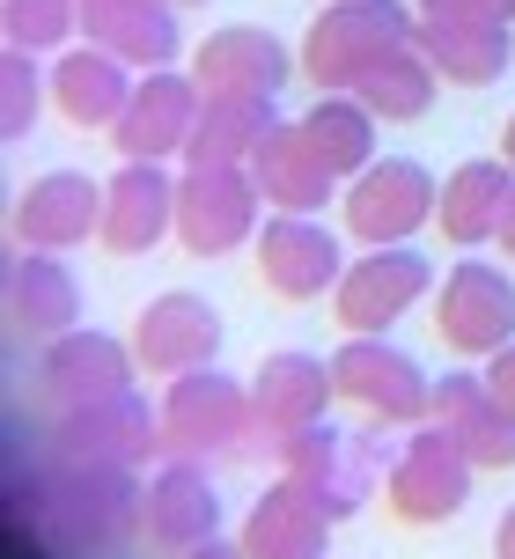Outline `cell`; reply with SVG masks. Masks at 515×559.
Instances as JSON below:
<instances>
[{
  "label": "cell",
  "instance_id": "5b68a950",
  "mask_svg": "<svg viewBox=\"0 0 515 559\" xmlns=\"http://www.w3.org/2000/svg\"><path fill=\"white\" fill-rule=\"evenodd\" d=\"M434 206H442V185L412 155H375L361 177H346V192H339L346 236L361 251H375V243H412L434 222Z\"/></svg>",
  "mask_w": 515,
  "mask_h": 559
},
{
  "label": "cell",
  "instance_id": "52a82bcc",
  "mask_svg": "<svg viewBox=\"0 0 515 559\" xmlns=\"http://www.w3.org/2000/svg\"><path fill=\"white\" fill-rule=\"evenodd\" d=\"M434 295V258L412 251V243H375V251L346 258L339 287H332V317L346 332H369L383 338L405 309H420Z\"/></svg>",
  "mask_w": 515,
  "mask_h": 559
},
{
  "label": "cell",
  "instance_id": "e0dca14e",
  "mask_svg": "<svg viewBox=\"0 0 515 559\" xmlns=\"http://www.w3.org/2000/svg\"><path fill=\"white\" fill-rule=\"evenodd\" d=\"M295 74H302V52H287L280 37L258 29V23L214 29L200 52H192V82L206 96H280Z\"/></svg>",
  "mask_w": 515,
  "mask_h": 559
},
{
  "label": "cell",
  "instance_id": "8fae6325",
  "mask_svg": "<svg viewBox=\"0 0 515 559\" xmlns=\"http://www.w3.org/2000/svg\"><path fill=\"white\" fill-rule=\"evenodd\" d=\"M258 206H265V192L243 163L184 169L177 177V243L192 258H229L258 243Z\"/></svg>",
  "mask_w": 515,
  "mask_h": 559
},
{
  "label": "cell",
  "instance_id": "f1b7e54d",
  "mask_svg": "<svg viewBox=\"0 0 515 559\" xmlns=\"http://www.w3.org/2000/svg\"><path fill=\"white\" fill-rule=\"evenodd\" d=\"M295 126H302L310 155L332 169L339 185H346V177H361V169L375 163V111L354 96V88H316V104L295 118Z\"/></svg>",
  "mask_w": 515,
  "mask_h": 559
},
{
  "label": "cell",
  "instance_id": "f546056e",
  "mask_svg": "<svg viewBox=\"0 0 515 559\" xmlns=\"http://www.w3.org/2000/svg\"><path fill=\"white\" fill-rule=\"evenodd\" d=\"M280 126L273 96H206L200 126L184 140V169H214V163H251L258 140Z\"/></svg>",
  "mask_w": 515,
  "mask_h": 559
},
{
  "label": "cell",
  "instance_id": "603a6c76",
  "mask_svg": "<svg viewBox=\"0 0 515 559\" xmlns=\"http://www.w3.org/2000/svg\"><path fill=\"white\" fill-rule=\"evenodd\" d=\"M214 531H221V493L200 456H170L163 472H147V537L163 552H192Z\"/></svg>",
  "mask_w": 515,
  "mask_h": 559
},
{
  "label": "cell",
  "instance_id": "83f0119b",
  "mask_svg": "<svg viewBox=\"0 0 515 559\" xmlns=\"http://www.w3.org/2000/svg\"><path fill=\"white\" fill-rule=\"evenodd\" d=\"M74 317H82V287L59 265V251H23L15 243V258H8V324L23 338H59L74 332Z\"/></svg>",
  "mask_w": 515,
  "mask_h": 559
},
{
  "label": "cell",
  "instance_id": "484cf974",
  "mask_svg": "<svg viewBox=\"0 0 515 559\" xmlns=\"http://www.w3.org/2000/svg\"><path fill=\"white\" fill-rule=\"evenodd\" d=\"M243 169L258 177V192H265V206H273V214H324V199L339 192V177L310 155V140H302V126H295V118H280L273 133L258 140V155Z\"/></svg>",
  "mask_w": 515,
  "mask_h": 559
},
{
  "label": "cell",
  "instance_id": "4316f807",
  "mask_svg": "<svg viewBox=\"0 0 515 559\" xmlns=\"http://www.w3.org/2000/svg\"><path fill=\"white\" fill-rule=\"evenodd\" d=\"M515 192V169L501 155H479V163H457L442 177V206H434V228H442V243H457V251H479L501 236V206Z\"/></svg>",
  "mask_w": 515,
  "mask_h": 559
},
{
  "label": "cell",
  "instance_id": "ba28073f",
  "mask_svg": "<svg viewBox=\"0 0 515 559\" xmlns=\"http://www.w3.org/2000/svg\"><path fill=\"white\" fill-rule=\"evenodd\" d=\"M45 442H52L59 464H125V472H141L163 442V405H147L141 391L88 397V405L52 413Z\"/></svg>",
  "mask_w": 515,
  "mask_h": 559
},
{
  "label": "cell",
  "instance_id": "5bb4252c",
  "mask_svg": "<svg viewBox=\"0 0 515 559\" xmlns=\"http://www.w3.org/2000/svg\"><path fill=\"white\" fill-rule=\"evenodd\" d=\"M133 368H141V354L125 346V338L111 332H59L45 338V354H37V397L52 405V413H67V405H88V397H118L133 391Z\"/></svg>",
  "mask_w": 515,
  "mask_h": 559
},
{
  "label": "cell",
  "instance_id": "7a4b0ae2",
  "mask_svg": "<svg viewBox=\"0 0 515 559\" xmlns=\"http://www.w3.org/2000/svg\"><path fill=\"white\" fill-rule=\"evenodd\" d=\"M273 449H280V472L302 478L332 515L369 508L375 493H383V478H391V456H398V442H391L383 419H369V427H332V419H316V427H302V435H287V442H273Z\"/></svg>",
  "mask_w": 515,
  "mask_h": 559
},
{
  "label": "cell",
  "instance_id": "836d02e7",
  "mask_svg": "<svg viewBox=\"0 0 515 559\" xmlns=\"http://www.w3.org/2000/svg\"><path fill=\"white\" fill-rule=\"evenodd\" d=\"M420 15H471V23H515V0H420Z\"/></svg>",
  "mask_w": 515,
  "mask_h": 559
},
{
  "label": "cell",
  "instance_id": "e575fe53",
  "mask_svg": "<svg viewBox=\"0 0 515 559\" xmlns=\"http://www.w3.org/2000/svg\"><path fill=\"white\" fill-rule=\"evenodd\" d=\"M487 383H493V397H508V405H515V338L487 361Z\"/></svg>",
  "mask_w": 515,
  "mask_h": 559
},
{
  "label": "cell",
  "instance_id": "9a60e30c",
  "mask_svg": "<svg viewBox=\"0 0 515 559\" xmlns=\"http://www.w3.org/2000/svg\"><path fill=\"white\" fill-rule=\"evenodd\" d=\"M200 104H206V88L192 82V74L155 67V74L133 82V104H125V118L111 126V147L125 163H170V155H184V140L200 126Z\"/></svg>",
  "mask_w": 515,
  "mask_h": 559
},
{
  "label": "cell",
  "instance_id": "ffe728a7",
  "mask_svg": "<svg viewBox=\"0 0 515 559\" xmlns=\"http://www.w3.org/2000/svg\"><path fill=\"white\" fill-rule=\"evenodd\" d=\"M163 236H177V177L163 163H125L104 185V251L111 258H147Z\"/></svg>",
  "mask_w": 515,
  "mask_h": 559
},
{
  "label": "cell",
  "instance_id": "6da1fadb",
  "mask_svg": "<svg viewBox=\"0 0 515 559\" xmlns=\"http://www.w3.org/2000/svg\"><path fill=\"white\" fill-rule=\"evenodd\" d=\"M29 531L52 552H125L147 537V478L125 464H59L29 493Z\"/></svg>",
  "mask_w": 515,
  "mask_h": 559
},
{
  "label": "cell",
  "instance_id": "2e32d148",
  "mask_svg": "<svg viewBox=\"0 0 515 559\" xmlns=\"http://www.w3.org/2000/svg\"><path fill=\"white\" fill-rule=\"evenodd\" d=\"M221 309L192 295V287H170V295H155L141 309V324H133V354H141L147 376H192V368H214L221 354Z\"/></svg>",
  "mask_w": 515,
  "mask_h": 559
},
{
  "label": "cell",
  "instance_id": "cb8c5ba5",
  "mask_svg": "<svg viewBox=\"0 0 515 559\" xmlns=\"http://www.w3.org/2000/svg\"><path fill=\"white\" fill-rule=\"evenodd\" d=\"M82 29H88V45L118 52L141 74L177 67V52H184V29H177L170 0H82Z\"/></svg>",
  "mask_w": 515,
  "mask_h": 559
},
{
  "label": "cell",
  "instance_id": "ac0fdd59",
  "mask_svg": "<svg viewBox=\"0 0 515 559\" xmlns=\"http://www.w3.org/2000/svg\"><path fill=\"white\" fill-rule=\"evenodd\" d=\"M88 236H104V185L88 169H45L15 199V243L23 251H82Z\"/></svg>",
  "mask_w": 515,
  "mask_h": 559
},
{
  "label": "cell",
  "instance_id": "1f68e13d",
  "mask_svg": "<svg viewBox=\"0 0 515 559\" xmlns=\"http://www.w3.org/2000/svg\"><path fill=\"white\" fill-rule=\"evenodd\" d=\"M82 29V0H0V37L15 52H59Z\"/></svg>",
  "mask_w": 515,
  "mask_h": 559
},
{
  "label": "cell",
  "instance_id": "9c48e42d",
  "mask_svg": "<svg viewBox=\"0 0 515 559\" xmlns=\"http://www.w3.org/2000/svg\"><path fill=\"white\" fill-rule=\"evenodd\" d=\"M332 383H339L346 405H361L383 427H420L428 419V397H434V376L405 346H391V332L383 338L346 332V346L332 354Z\"/></svg>",
  "mask_w": 515,
  "mask_h": 559
},
{
  "label": "cell",
  "instance_id": "4dcf8cb0",
  "mask_svg": "<svg viewBox=\"0 0 515 559\" xmlns=\"http://www.w3.org/2000/svg\"><path fill=\"white\" fill-rule=\"evenodd\" d=\"M434 88H442V74L428 67V52L420 45H398V52H383L354 82V96L375 111V126H412V118L434 111Z\"/></svg>",
  "mask_w": 515,
  "mask_h": 559
},
{
  "label": "cell",
  "instance_id": "f35d334b",
  "mask_svg": "<svg viewBox=\"0 0 515 559\" xmlns=\"http://www.w3.org/2000/svg\"><path fill=\"white\" fill-rule=\"evenodd\" d=\"M501 163L515 169V118H508V126H501Z\"/></svg>",
  "mask_w": 515,
  "mask_h": 559
},
{
  "label": "cell",
  "instance_id": "7402d4cb",
  "mask_svg": "<svg viewBox=\"0 0 515 559\" xmlns=\"http://www.w3.org/2000/svg\"><path fill=\"white\" fill-rule=\"evenodd\" d=\"M133 82H141V67H125L118 52L104 45H74V52H59L52 67V104L67 126H82V133H111L125 104H133Z\"/></svg>",
  "mask_w": 515,
  "mask_h": 559
},
{
  "label": "cell",
  "instance_id": "74e56055",
  "mask_svg": "<svg viewBox=\"0 0 515 559\" xmlns=\"http://www.w3.org/2000/svg\"><path fill=\"white\" fill-rule=\"evenodd\" d=\"M493 243L515 258V192H508V206H501V236H493Z\"/></svg>",
  "mask_w": 515,
  "mask_h": 559
},
{
  "label": "cell",
  "instance_id": "30bf717a",
  "mask_svg": "<svg viewBox=\"0 0 515 559\" xmlns=\"http://www.w3.org/2000/svg\"><path fill=\"white\" fill-rule=\"evenodd\" d=\"M434 332L464 361H493L515 338V280L487 258H457L434 280Z\"/></svg>",
  "mask_w": 515,
  "mask_h": 559
},
{
  "label": "cell",
  "instance_id": "d6a6232c",
  "mask_svg": "<svg viewBox=\"0 0 515 559\" xmlns=\"http://www.w3.org/2000/svg\"><path fill=\"white\" fill-rule=\"evenodd\" d=\"M45 96H52V74H37V52H15L8 45V59H0V133L8 140L37 133Z\"/></svg>",
  "mask_w": 515,
  "mask_h": 559
},
{
  "label": "cell",
  "instance_id": "8d00e7d4",
  "mask_svg": "<svg viewBox=\"0 0 515 559\" xmlns=\"http://www.w3.org/2000/svg\"><path fill=\"white\" fill-rule=\"evenodd\" d=\"M177 559H243V545H221V537H206V545H192V552H177Z\"/></svg>",
  "mask_w": 515,
  "mask_h": 559
},
{
  "label": "cell",
  "instance_id": "d590c367",
  "mask_svg": "<svg viewBox=\"0 0 515 559\" xmlns=\"http://www.w3.org/2000/svg\"><path fill=\"white\" fill-rule=\"evenodd\" d=\"M493 559H515V508L493 523Z\"/></svg>",
  "mask_w": 515,
  "mask_h": 559
},
{
  "label": "cell",
  "instance_id": "8992f818",
  "mask_svg": "<svg viewBox=\"0 0 515 559\" xmlns=\"http://www.w3.org/2000/svg\"><path fill=\"white\" fill-rule=\"evenodd\" d=\"M258 427V405H251V383H236L221 368H192V376H170L163 391V442L177 456H236L251 442Z\"/></svg>",
  "mask_w": 515,
  "mask_h": 559
},
{
  "label": "cell",
  "instance_id": "7c38bea8",
  "mask_svg": "<svg viewBox=\"0 0 515 559\" xmlns=\"http://www.w3.org/2000/svg\"><path fill=\"white\" fill-rule=\"evenodd\" d=\"M251 258H258V280H265L280 302H324L346 273L339 236L316 222V214H273V222L258 228Z\"/></svg>",
  "mask_w": 515,
  "mask_h": 559
},
{
  "label": "cell",
  "instance_id": "44dd1931",
  "mask_svg": "<svg viewBox=\"0 0 515 559\" xmlns=\"http://www.w3.org/2000/svg\"><path fill=\"white\" fill-rule=\"evenodd\" d=\"M332 508L316 501L302 478H287L280 472V486H265L251 501V515H243V559H324V545H332Z\"/></svg>",
  "mask_w": 515,
  "mask_h": 559
},
{
  "label": "cell",
  "instance_id": "ab89813d",
  "mask_svg": "<svg viewBox=\"0 0 515 559\" xmlns=\"http://www.w3.org/2000/svg\"><path fill=\"white\" fill-rule=\"evenodd\" d=\"M170 8H206V0H170Z\"/></svg>",
  "mask_w": 515,
  "mask_h": 559
},
{
  "label": "cell",
  "instance_id": "d6986e66",
  "mask_svg": "<svg viewBox=\"0 0 515 559\" xmlns=\"http://www.w3.org/2000/svg\"><path fill=\"white\" fill-rule=\"evenodd\" d=\"M251 405H258V435H265V442H287V435L316 427V419L339 405L332 361H316V354H302V346L265 354L258 376H251Z\"/></svg>",
  "mask_w": 515,
  "mask_h": 559
},
{
  "label": "cell",
  "instance_id": "4fadbf2b",
  "mask_svg": "<svg viewBox=\"0 0 515 559\" xmlns=\"http://www.w3.org/2000/svg\"><path fill=\"white\" fill-rule=\"evenodd\" d=\"M428 419L450 435V442L479 464V472H515V405L493 397L487 368H442L434 376V397H428Z\"/></svg>",
  "mask_w": 515,
  "mask_h": 559
},
{
  "label": "cell",
  "instance_id": "3957f363",
  "mask_svg": "<svg viewBox=\"0 0 515 559\" xmlns=\"http://www.w3.org/2000/svg\"><path fill=\"white\" fill-rule=\"evenodd\" d=\"M420 8L405 0H324V15L302 29V74L316 88H354L383 52L412 45Z\"/></svg>",
  "mask_w": 515,
  "mask_h": 559
},
{
  "label": "cell",
  "instance_id": "277c9868",
  "mask_svg": "<svg viewBox=\"0 0 515 559\" xmlns=\"http://www.w3.org/2000/svg\"><path fill=\"white\" fill-rule=\"evenodd\" d=\"M471 478H479V464H471L434 419H420V427H405V435H398V456H391V478H383V501H391L398 523L434 531V523L464 515Z\"/></svg>",
  "mask_w": 515,
  "mask_h": 559
},
{
  "label": "cell",
  "instance_id": "d4e9b609",
  "mask_svg": "<svg viewBox=\"0 0 515 559\" xmlns=\"http://www.w3.org/2000/svg\"><path fill=\"white\" fill-rule=\"evenodd\" d=\"M412 45L428 52V67L450 88H493L515 59L508 23H471V15H420Z\"/></svg>",
  "mask_w": 515,
  "mask_h": 559
}]
</instances>
